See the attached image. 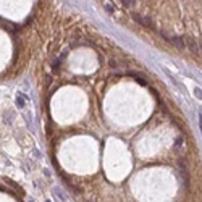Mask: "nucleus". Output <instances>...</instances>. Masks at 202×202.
Wrapping results in <instances>:
<instances>
[{
    "mask_svg": "<svg viewBox=\"0 0 202 202\" xmlns=\"http://www.w3.org/2000/svg\"><path fill=\"white\" fill-rule=\"evenodd\" d=\"M133 20L136 21V23H139V25L146 26V28H150V29L155 28V26H154V23H152V20H150L149 16H142V15L134 13V15H133Z\"/></svg>",
    "mask_w": 202,
    "mask_h": 202,
    "instance_id": "f257e3e1",
    "label": "nucleus"
},
{
    "mask_svg": "<svg viewBox=\"0 0 202 202\" xmlns=\"http://www.w3.org/2000/svg\"><path fill=\"white\" fill-rule=\"evenodd\" d=\"M184 46L191 50V53L199 55V47H197V42H196L194 37H191V36H186V37H184Z\"/></svg>",
    "mask_w": 202,
    "mask_h": 202,
    "instance_id": "f03ea898",
    "label": "nucleus"
},
{
    "mask_svg": "<svg viewBox=\"0 0 202 202\" xmlns=\"http://www.w3.org/2000/svg\"><path fill=\"white\" fill-rule=\"evenodd\" d=\"M171 44H175V46L178 47V49H184V37H183V36H173V37H171Z\"/></svg>",
    "mask_w": 202,
    "mask_h": 202,
    "instance_id": "7ed1b4c3",
    "label": "nucleus"
},
{
    "mask_svg": "<svg viewBox=\"0 0 202 202\" xmlns=\"http://www.w3.org/2000/svg\"><path fill=\"white\" fill-rule=\"evenodd\" d=\"M129 74H131V76H134V78H136V81H137V83L141 84V86H147V81L144 79V78H139V76H137L136 73H129Z\"/></svg>",
    "mask_w": 202,
    "mask_h": 202,
    "instance_id": "20e7f679",
    "label": "nucleus"
},
{
    "mask_svg": "<svg viewBox=\"0 0 202 202\" xmlns=\"http://www.w3.org/2000/svg\"><path fill=\"white\" fill-rule=\"evenodd\" d=\"M16 105H18V107H20V108H25V99H23V97H21V95H18V97H16Z\"/></svg>",
    "mask_w": 202,
    "mask_h": 202,
    "instance_id": "39448f33",
    "label": "nucleus"
},
{
    "mask_svg": "<svg viewBox=\"0 0 202 202\" xmlns=\"http://www.w3.org/2000/svg\"><path fill=\"white\" fill-rule=\"evenodd\" d=\"M53 192H55V194L58 196V197L62 199V201H65V199H66V196L62 192V189H58V188H53Z\"/></svg>",
    "mask_w": 202,
    "mask_h": 202,
    "instance_id": "423d86ee",
    "label": "nucleus"
},
{
    "mask_svg": "<svg viewBox=\"0 0 202 202\" xmlns=\"http://www.w3.org/2000/svg\"><path fill=\"white\" fill-rule=\"evenodd\" d=\"M121 4H123V7H126V8H131L133 5L136 4V2H134V0H123Z\"/></svg>",
    "mask_w": 202,
    "mask_h": 202,
    "instance_id": "0eeeda50",
    "label": "nucleus"
},
{
    "mask_svg": "<svg viewBox=\"0 0 202 202\" xmlns=\"http://www.w3.org/2000/svg\"><path fill=\"white\" fill-rule=\"evenodd\" d=\"M194 95L199 99V100H202V89L201 87H194Z\"/></svg>",
    "mask_w": 202,
    "mask_h": 202,
    "instance_id": "6e6552de",
    "label": "nucleus"
},
{
    "mask_svg": "<svg viewBox=\"0 0 202 202\" xmlns=\"http://www.w3.org/2000/svg\"><path fill=\"white\" fill-rule=\"evenodd\" d=\"M183 142H184V136H181V137H180V139H178L176 141V144H175V149H180V147H183Z\"/></svg>",
    "mask_w": 202,
    "mask_h": 202,
    "instance_id": "1a4fd4ad",
    "label": "nucleus"
},
{
    "mask_svg": "<svg viewBox=\"0 0 202 202\" xmlns=\"http://www.w3.org/2000/svg\"><path fill=\"white\" fill-rule=\"evenodd\" d=\"M199 128H201V133H202V108L199 110Z\"/></svg>",
    "mask_w": 202,
    "mask_h": 202,
    "instance_id": "9d476101",
    "label": "nucleus"
},
{
    "mask_svg": "<svg viewBox=\"0 0 202 202\" xmlns=\"http://www.w3.org/2000/svg\"><path fill=\"white\" fill-rule=\"evenodd\" d=\"M29 202H34V201H29Z\"/></svg>",
    "mask_w": 202,
    "mask_h": 202,
    "instance_id": "9b49d317",
    "label": "nucleus"
},
{
    "mask_svg": "<svg viewBox=\"0 0 202 202\" xmlns=\"http://www.w3.org/2000/svg\"><path fill=\"white\" fill-rule=\"evenodd\" d=\"M46 202H50V201H46Z\"/></svg>",
    "mask_w": 202,
    "mask_h": 202,
    "instance_id": "f8f14e48",
    "label": "nucleus"
}]
</instances>
